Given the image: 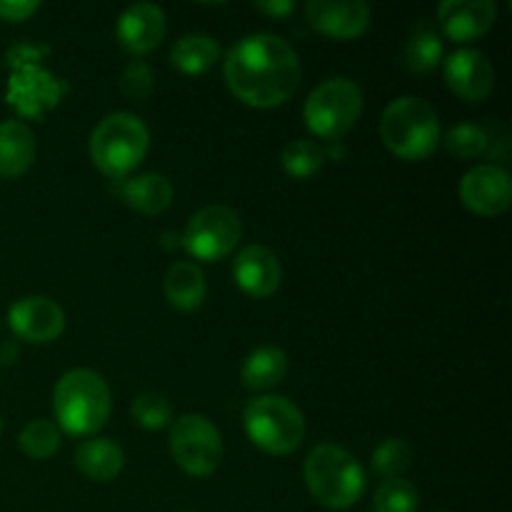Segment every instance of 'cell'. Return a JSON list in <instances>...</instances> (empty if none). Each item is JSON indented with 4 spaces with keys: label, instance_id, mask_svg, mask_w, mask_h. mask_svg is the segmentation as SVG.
<instances>
[{
    "label": "cell",
    "instance_id": "277c9868",
    "mask_svg": "<svg viewBox=\"0 0 512 512\" xmlns=\"http://www.w3.org/2000/svg\"><path fill=\"white\" fill-rule=\"evenodd\" d=\"M150 150V130L138 115L110 113L90 133L88 153L95 168L113 180H125Z\"/></svg>",
    "mask_w": 512,
    "mask_h": 512
},
{
    "label": "cell",
    "instance_id": "e575fe53",
    "mask_svg": "<svg viewBox=\"0 0 512 512\" xmlns=\"http://www.w3.org/2000/svg\"><path fill=\"white\" fill-rule=\"evenodd\" d=\"M185 512H193V510H185Z\"/></svg>",
    "mask_w": 512,
    "mask_h": 512
},
{
    "label": "cell",
    "instance_id": "f546056e",
    "mask_svg": "<svg viewBox=\"0 0 512 512\" xmlns=\"http://www.w3.org/2000/svg\"><path fill=\"white\" fill-rule=\"evenodd\" d=\"M153 88L155 75L153 70H150V65L143 63V60H133V63L123 70V75H120V90H123L125 98L130 100L143 103V100L153 93Z\"/></svg>",
    "mask_w": 512,
    "mask_h": 512
},
{
    "label": "cell",
    "instance_id": "d6986e66",
    "mask_svg": "<svg viewBox=\"0 0 512 512\" xmlns=\"http://www.w3.org/2000/svg\"><path fill=\"white\" fill-rule=\"evenodd\" d=\"M75 468L95 483H110L125 468V453L118 443L108 438L83 440L75 450Z\"/></svg>",
    "mask_w": 512,
    "mask_h": 512
},
{
    "label": "cell",
    "instance_id": "603a6c76",
    "mask_svg": "<svg viewBox=\"0 0 512 512\" xmlns=\"http://www.w3.org/2000/svg\"><path fill=\"white\" fill-rule=\"evenodd\" d=\"M405 68L410 73H430L443 60V40L428 20H418L403 48Z\"/></svg>",
    "mask_w": 512,
    "mask_h": 512
},
{
    "label": "cell",
    "instance_id": "7402d4cb",
    "mask_svg": "<svg viewBox=\"0 0 512 512\" xmlns=\"http://www.w3.org/2000/svg\"><path fill=\"white\" fill-rule=\"evenodd\" d=\"M220 60V43L213 35L188 33L180 35L170 48V63L185 75H203Z\"/></svg>",
    "mask_w": 512,
    "mask_h": 512
},
{
    "label": "cell",
    "instance_id": "30bf717a",
    "mask_svg": "<svg viewBox=\"0 0 512 512\" xmlns=\"http://www.w3.org/2000/svg\"><path fill=\"white\" fill-rule=\"evenodd\" d=\"M460 200L483 218L503 215L512 203V178L503 165L483 163L470 168L460 180Z\"/></svg>",
    "mask_w": 512,
    "mask_h": 512
},
{
    "label": "cell",
    "instance_id": "d4e9b609",
    "mask_svg": "<svg viewBox=\"0 0 512 512\" xmlns=\"http://www.w3.org/2000/svg\"><path fill=\"white\" fill-rule=\"evenodd\" d=\"M20 450L30 460H48L60 450L58 425L45 418H35L20 430Z\"/></svg>",
    "mask_w": 512,
    "mask_h": 512
},
{
    "label": "cell",
    "instance_id": "1f68e13d",
    "mask_svg": "<svg viewBox=\"0 0 512 512\" xmlns=\"http://www.w3.org/2000/svg\"><path fill=\"white\" fill-rule=\"evenodd\" d=\"M255 10L270 15V18H285V15L295 10V3L293 0H273V3L265 0V3H255Z\"/></svg>",
    "mask_w": 512,
    "mask_h": 512
},
{
    "label": "cell",
    "instance_id": "8fae6325",
    "mask_svg": "<svg viewBox=\"0 0 512 512\" xmlns=\"http://www.w3.org/2000/svg\"><path fill=\"white\" fill-rule=\"evenodd\" d=\"M8 325L25 343L45 345L53 343L65 330V313L53 298L45 295H28L10 305Z\"/></svg>",
    "mask_w": 512,
    "mask_h": 512
},
{
    "label": "cell",
    "instance_id": "3957f363",
    "mask_svg": "<svg viewBox=\"0 0 512 512\" xmlns=\"http://www.w3.org/2000/svg\"><path fill=\"white\" fill-rule=\"evenodd\" d=\"M305 488L315 503L328 510H348L363 498L365 470L353 453L333 443H320L310 450L303 468Z\"/></svg>",
    "mask_w": 512,
    "mask_h": 512
},
{
    "label": "cell",
    "instance_id": "ac0fdd59",
    "mask_svg": "<svg viewBox=\"0 0 512 512\" xmlns=\"http://www.w3.org/2000/svg\"><path fill=\"white\" fill-rule=\"evenodd\" d=\"M35 160V135L23 120L0 123V178L15 180L30 170Z\"/></svg>",
    "mask_w": 512,
    "mask_h": 512
},
{
    "label": "cell",
    "instance_id": "4dcf8cb0",
    "mask_svg": "<svg viewBox=\"0 0 512 512\" xmlns=\"http://www.w3.org/2000/svg\"><path fill=\"white\" fill-rule=\"evenodd\" d=\"M38 0H0V18L8 23H23L30 15L38 13Z\"/></svg>",
    "mask_w": 512,
    "mask_h": 512
},
{
    "label": "cell",
    "instance_id": "cb8c5ba5",
    "mask_svg": "<svg viewBox=\"0 0 512 512\" xmlns=\"http://www.w3.org/2000/svg\"><path fill=\"white\" fill-rule=\"evenodd\" d=\"M283 170L295 180H308L320 173L325 165V150L313 140H293L283 148L280 155Z\"/></svg>",
    "mask_w": 512,
    "mask_h": 512
},
{
    "label": "cell",
    "instance_id": "8992f818",
    "mask_svg": "<svg viewBox=\"0 0 512 512\" xmlns=\"http://www.w3.org/2000/svg\"><path fill=\"white\" fill-rule=\"evenodd\" d=\"M243 425L250 443L275 458L295 453L308 430L298 405L283 395H260L250 400L243 413Z\"/></svg>",
    "mask_w": 512,
    "mask_h": 512
},
{
    "label": "cell",
    "instance_id": "6da1fadb",
    "mask_svg": "<svg viewBox=\"0 0 512 512\" xmlns=\"http://www.w3.org/2000/svg\"><path fill=\"white\" fill-rule=\"evenodd\" d=\"M225 85L250 108H278L298 90L303 68L293 45L273 33L240 38L225 53Z\"/></svg>",
    "mask_w": 512,
    "mask_h": 512
},
{
    "label": "cell",
    "instance_id": "d6a6232c",
    "mask_svg": "<svg viewBox=\"0 0 512 512\" xmlns=\"http://www.w3.org/2000/svg\"><path fill=\"white\" fill-rule=\"evenodd\" d=\"M15 358H18V348H15L13 343H5L3 348H0V365L15 363Z\"/></svg>",
    "mask_w": 512,
    "mask_h": 512
},
{
    "label": "cell",
    "instance_id": "44dd1931",
    "mask_svg": "<svg viewBox=\"0 0 512 512\" xmlns=\"http://www.w3.org/2000/svg\"><path fill=\"white\" fill-rule=\"evenodd\" d=\"M288 353L278 345H263L255 348L253 353L245 358L243 370H240V380L248 390L263 393V390L275 388L288 375Z\"/></svg>",
    "mask_w": 512,
    "mask_h": 512
},
{
    "label": "cell",
    "instance_id": "5b68a950",
    "mask_svg": "<svg viewBox=\"0 0 512 512\" xmlns=\"http://www.w3.org/2000/svg\"><path fill=\"white\" fill-rule=\"evenodd\" d=\"M380 138L400 160H425L440 145V120L433 105L415 95L388 103L380 118Z\"/></svg>",
    "mask_w": 512,
    "mask_h": 512
},
{
    "label": "cell",
    "instance_id": "5bb4252c",
    "mask_svg": "<svg viewBox=\"0 0 512 512\" xmlns=\"http://www.w3.org/2000/svg\"><path fill=\"white\" fill-rule=\"evenodd\" d=\"M168 33V18L155 3H133L120 13L115 38L130 55H145L158 48Z\"/></svg>",
    "mask_w": 512,
    "mask_h": 512
},
{
    "label": "cell",
    "instance_id": "83f0119b",
    "mask_svg": "<svg viewBox=\"0 0 512 512\" xmlns=\"http://www.w3.org/2000/svg\"><path fill=\"white\" fill-rule=\"evenodd\" d=\"M375 512H418V490L405 478L383 480L373 498Z\"/></svg>",
    "mask_w": 512,
    "mask_h": 512
},
{
    "label": "cell",
    "instance_id": "52a82bcc",
    "mask_svg": "<svg viewBox=\"0 0 512 512\" xmlns=\"http://www.w3.org/2000/svg\"><path fill=\"white\" fill-rule=\"evenodd\" d=\"M363 115V90L355 80L335 75L315 85L303 108L305 125L323 140H338L355 128Z\"/></svg>",
    "mask_w": 512,
    "mask_h": 512
},
{
    "label": "cell",
    "instance_id": "4316f807",
    "mask_svg": "<svg viewBox=\"0 0 512 512\" xmlns=\"http://www.w3.org/2000/svg\"><path fill=\"white\" fill-rule=\"evenodd\" d=\"M410 465H413V448L403 438H388L373 450V470L380 478H400Z\"/></svg>",
    "mask_w": 512,
    "mask_h": 512
},
{
    "label": "cell",
    "instance_id": "9c48e42d",
    "mask_svg": "<svg viewBox=\"0 0 512 512\" xmlns=\"http://www.w3.org/2000/svg\"><path fill=\"white\" fill-rule=\"evenodd\" d=\"M243 238V220L228 205H205L183 230V248L203 263H215L233 253Z\"/></svg>",
    "mask_w": 512,
    "mask_h": 512
},
{
    "label": "cell",
    "instance_id": "7a4b0ae2",
    "mask_svg": "<svg viewBox=\"0 0 512 512\" xmlns=\"http://www.w3.org/2000/svg\"><path fill=\"white\" fill-rule=\"evenodd\" d=\"M53 413L68 435L93 438L100 433L113 413V395L103 375L88 368L68 370L55 383Z\"/></svg>",
    "mask_w": 512,
    "mask_h": 512
},
{
    "label": "cell",
    "instance_id": "ffe728a7",
    "mask_svg": "<svg viewBox=\"0 0 512 512\" xmlns=\"http://www.w3.org/2000/svg\"><path fill=\"white\" fill-rule=\"evenodd\" d=\"M163 290L173 308L190 313V310H198L203 305L205 295H208V283H205V275L198 265L190 263V260H180V263L170 265L168 273H165Z\"/></svg>",
    "mask_w": 512,
    "mask_h": 512
},
{
    "label": "cell",
    "instance_id": "e0dca14e",
    "mask_svg": "<svg viewBox=\"0 0 512 512\" xmlns=\"http://www.w3.org/2000/svg\"><path fill=\"white\" fill-rule=\"evenodd\" d=\"M118 195L128 208L138 210V213L160 215L173 205L175 188L165 175L140 173L133 178H125L118 185Z\"/></svg>",
    "mask_w": 512,
    "mask_h": 512
},
{
    "label": "cell",
    "instance_id": "484cf974",
    "mask_svg": "<svg viewBox=\"0 0 512 512\" xmlns=\"http://www.w3.org/2000/svg\"><path fill=\"white\" fill-rule=\"evenodd\" d=\"M445 148L460 160L480 158V155H485L490 150V135L480 125L460 123L448 130V135H445Z\"/></svg>",
    "mask_w": 512,
    "mask_h": 512
},
{
    "label": "cell",
    "instance_id": "f1b7e54d",
    "mask_svg": "<svg viewBox=\"0 0 512 512\" xmlns=\"http://www.w3.org/2000/svg\"><path fill=\"white\" fill-rule=\"evenodd\" d=\"M133 420L145 430H160L173 423V408L168 398L158 393H140L130 405Z\"/></svg>",
    "mask_w": 512,
    "mask_h": 512
},
{
    "label": "cell",
    "instance_id": "836d02e7",
    "mask_svg": "<svg viewBox=\"0 0 512 512\" xmlns=\"http://www.w3.org/2000/svg\"><path fill=\"white\" fill-rule=\"evenodd\" d=\"M0 435H3V415H0Z\"/></svg>",
    "mask_w": 512,
    "mask_h": 512
},
{
    "label": "cell",
    "instance_id": "9a60e30c",
    "mask_svg": "<svg viewBox=\"0 0 512 512\" xmlns=\"http://www.w3.org/2000/svg\"><path fill=\"white\" fill-rule=\"evenodd\" d=\"M233 278L245 295L263 300L280 288L283 268L278 255L265 245H245L233 260Z\"/></svg>",
    "mask_w": 512,
    "mask_h": 512
},
{
    "label": "cell",
    "instance_id": "4fadbf2b",
    "mask_svg": "<svg viewBox=\"0 0 512 512\" xmlns=\"http://www.w3.org/2000/svg\"><path fill=\"white\" fill-rule=\"evenodd\" d=\"M305 18L323 35L335 40H353L368 30L373 13L365 0H308Z\"/></svg>",
    "mask_w": 512,
    "mask_h": 512
},
{
    "label": "cell",
    "instance_id": "ba28073f",
    "mask_svg": "<svg viewBox=\"0 0 512 512\" xmlns=\"http://www.w3.org/2000/svg\"><path fill=\"white\" fill-rule=\"evenodd\" d=\"M223 438L213 420L200 413L180 415L170 428V455L183 473L208 478L223 463Z\"/></svg>",
    "mask_w": 512,
    "mask_h": 512
},
{
    "label": "cell",
    "instance_id": "7c38bea8",
    "mask_svg": "<svg viewBox=\"0 0 512 512\" xmlns=\"http://www.w3.org/2000/svg\"><path fill=\"white\" fill-rule=\"evenodd\" d=\"M445 83L465 103H483L495 90V68L488 55L475 48H460L445 58Z\"/></svg>",
    "mask_w": 512,
    "mask_h": 512
},
{
    "label": "cell",
    "instance_id": "2e32d148",
    "mask_svg": "<svg viewBox=\"0 0 512 512\" xmlns=\"http://www.w3.org/2000/svg\"><path fill=\"white\" fill-rule=\"evenodd\" d=\"M498 18L493 0H445L438 5V23L448 38L458 43L483 38Z\"/></svg>",
    "mask_w": 512,
    "mask_h": 512
}]
</instances>
